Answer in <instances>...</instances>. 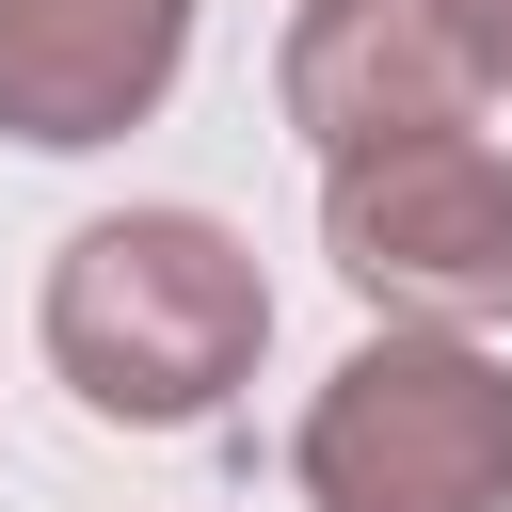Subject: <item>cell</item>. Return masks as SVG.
<instances>
[{"instance_id": "obj_1", "label": "cell", "mask_w": 512, "mask_h": 512, "mask_svg": "<svg viewBox=\"0 0 512 512\" xmlns=\"http://www.w3.org/2000/svg\"><path fill=\"white\" fill-rule=\"evenodd\" d=\"M32 336L96 432H208L272 352V272L208 208H96L48 256Z\"/></svg>"}, {"instance_id": "obj_2", "label": "cell", "mask_w": 512, "mask_h": 512, "mask_svg": "<svg viewBox=\"0 0 512 512\" xmlns=\"http://www.w3.org/2000/svg\"><path fill=\"white\" fill-rule=\"evenodd\" d=\"M304 512H512V352L448 320H384L288 432Z\"/></svg>"}, {"instance_id": "obj_3", "label": "cell", "mask_w": 512, "mask_h": 512, "mask_svg": "<svg viewBox=\"0 0 512 512\" xmlns=\"http://www.w3.org/2000/svg\"><path fill=\"white\" fill-rule=\"evenodd\" d=\"M320 256L384 320L496 336L512 320V144H480V128H384V144L320 160Z\"/></svg>"}, {"instance_id": "obj_4", "label": "cell", "mask_w": 512, "mask_h": 512, "mask_svg": "<svg viewBox=\"0 0 512 512\" xmlns=\"http://www.w3.org/2000/svg\"><path fill=\"white\" fill-rule=\"evenodd\" d=\"M192 64V0H0V128L80 160L128 144Z\"/></svg>"}, {"instance_id": "obj_5", "label": "cell", "mask_w": 512, "mask_h": 512, "mask_svg": "<svg viewBox=\"0 0 512 512\" xmlns=\"http://www.w3.org/2000/svg\"><path fill=\"white\" fill-rule=\"evenodd\" d=\"M272 96H288V128H304L320 160H352V144H384V128H464V112H480V64H464L448 0H304Z\"/></svg>"}, {"instance_id": "obj_6", "label": "cell", "mask_w": 512, "mask_h": 512, "mask_svg": "<svg viewBox=\"0 0 512 512\" xmlns=\"http://www.w3.org/2000/svg\"><path fill=\"white\" fill-rule=\"evenodd\" d=\"M448 32H464V64H480V96H512V0H448Z\"/></svg>"}]
</instances>
